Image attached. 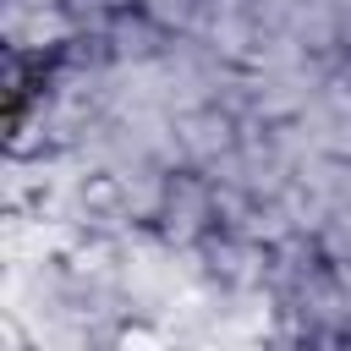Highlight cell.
Wrapping results in <instances>:
<instances>
[{
  "label": "cell",
  "mask_w": 351,
  "mask_h": 351,
  "mask_svg": "<svg viewBox=\"0 0 351 351\" xmlns=\"http://www.w3.org/2000/svg\"><path fill=\"white\" fill-rule=\"evenodd\" d=\"M77 203L88 219H121V214H132V186L115 170H88L77 181Z\"/></svg>",
  "instance_id": "277c9868"
},
{
  "label": "cell",
  "mask_w": 351,
  "mask_h": 351,
  "mask_svg": "<svg viewBox=\"0 0 351 351\" xmlns=\"http://www.w3.org/2000/svg\"><path fill=\"white\" fill-rule=\"evenodd\" d=\"M154 219H159V236H165L170 247H197V241L214 230V176L170 170Z\"/></svg>",
  "instance_id": "6da1fadb"
},
{
  "label": "cell",
  "mask_w": 351,
  "mask_h": 351,
  "mask_svg": "<svg viewBox=\"0 0 351 351\" xmlns=\"http://www.w3.org/2000/svg\"><path fill=\"white\" fill-rule=\"evenodd\" d=\"M104 38H110V60H132V66H143V60H154V55L165 49V27H159L143 5H121V11L110 16Z\"/></svg>",
  "instance_id": "3957f363"
},
{
  "label": "cell",
  "mask_w": 351,
  "mask_h": 351,
  "mask_svg": "<svg viewBox=\"0 0 351 351\" xmlns=\"http://www.w3.org/2000/svg\"><path fill=\"white\" fill-rule=\"evenodd\" d=\"M176 143H181L186 159L214 165V159H225V154L241 143V132H236V115H230V110L203 104V110H186V115L176 121Z\"/></svg>",
  "instance_id": "7a4b0ae2"
}]
</instances>
